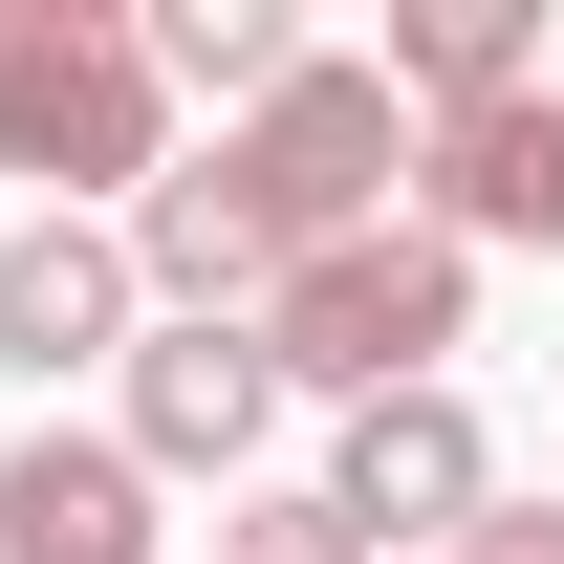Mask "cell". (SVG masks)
I'll list each match as a JSON object with an SVG mask.
<instances>
[{
    "mask_svg": "<svg viewBox=\"0 0 564 564\" xmlns=\"http://www.w3.org/2000/svg\"><path fill=\"white\" fill-rule=\"evenodd\" d=\"M131 239H109V217H22V239H0V369H22V391H44V369H131Z\"/></svg>",
    "mask_w": 564,
    "mask_h": 564,
    "instance_id": "obj_7",
    "label": "cell"
},
{
    "mask_svg": "<svg viewBox=\"0 0 564 564\" xmlns=\"http://www.w3.org/2000/svg\"><path fill=\"white\" fill-rule=\"evenodd\" d=\"M326 499H348V543H369V564H391V543H478L499 456H478V413H456V391H369L348 456H326Z\"/></svg>",
    "mask_w": 564,
    "mask_h": 564,
    "instance_id": "obj_4",
    "label": "cell"
},
{
    "mask_svg": "<svg viewBox=\"0 0 564 564\" xmlns=\"http://www.w3.org/2000/svg\"><path fill=\"white\" fill-rule=\"evenodd\" d=\"M0 564H174L131 434H22L0 456Z\"/></svg>",
    "mask_w": 564,
    "mask_h": 564,
    "instance_id": "obj_8",
    "label": "cell"
},
{
    "mask_svg": "<svg viewBox=\"0 0 564 564\" xmlns=\"http://www.w3.org/2000/svg\"><path fill=\"white\" fill-rule=\"evenodd\" d=\"M304 66V22L282 0H152V87H217V109H261Z\"/></svg>",
    "mask_w": 564,
    "mask_h": 564,
    "instance_id": "obj_11",
    "label": "cell"
},
{
    "mask_svg": "<svg viewBox=\"0 0 564 564\" xmlns=\"http://www.w3.org/2000/svg\"><path fill=\"white\" fill-rule=\"evenodd\" d=\"M456 564H564V499H478V543Z\"/></svg>",
    "mask_w": 564,
    "mask_h": 564,
    "instance_id": "obj_13",
    "label": "cell"
},
{
    "mask_svg": "<svg viewBox=\"0 0 564 564\" xmlns=\"http://www.w3.org/2000/svg\"><path fill=\"white\" fill-rule=\"evenodd\" d=\"M196 564H369V543H348V499H326V478H282V499H217Z\"/></svg>",
    "mask_w": 564,
    "mask_h": 564,
    "instance_id": "obj_12",
    "label": "cell"
},
{
    "mask_svg": "<svg viewBox=\"0 0 564 564\" xmlns=\"http://www.w3.org/2000/svg\"><path fill=\"white\" fill-rule=\"evenodd\" d=\"M217 174H239V217H261L282 261H326V239H369V217L413 196V109H391V66H326V44H304V66L217 131Z\"/></svg>",
    "mask_w": 564,
    "mask_h": 564,
    "instance_id": "obj_3",
    "label": "cell"
},
{
    "mask_svg": "<svg viewBox=\"0 0 564 564\" xmlns=\"http://www.w3.org/2000/svg\"><path fill=\"white\" fill-rule=\"evenodd\" d=\"M413 217L478 261V239H564V87H499V109H434L413 131Z\"/></svg>",
    "mask_w": 564,
    "mask_h": 564,
    "instance_id": "obj_6",
    "label": "cell"
},
{
    "mask_svg": "<svg viewBox=\"0 0 564 564\" xmlns=\"http://www.w3.org/2000/svg\"><path fill=\"white\" fill-rule=\"evenodd\" d=\"M282 434V348L261 326H131V456L152 478H239Z\"/></svg>",
    "mask_w": 564,
    "mask_h": 564,
    "instance_id": "obj_5",
    "label": "cell"
},
{
    "mask_svg": "<svg viewBox=\"0 0 564 564\" xmlns=\"http://www.w3.org/2000/svg\"><path fill=\"white\" fill-rule=\"evenodd\" d=\"M0 174L22 217H131L174 174V87H152V22L131 0H0Z\"/></svg>",
    "mask_w": 564,
    "mask_h": 564,
    "instance_id": "obj_1",
    "label": "cell"
},
{
    "mask_svg": "<svg viewBox=\"0 0 564 564\" xmlns=\"http://www.w3.org/2000/svg\"><path fill=\"white\" fill-rule=\"evenodd\" d=\"M456 326H478V261L434 239V217H369V239H326V261H282V304H261V348H282V391H456Z\"/></svg>",
    "mask_w": 564,
    "mask_h": 564,
    "instance_id": "obj_2",
    "label": "cell"
},
{
    "mask_svg": "<svg viewBox=\"0 0 564 564\" xmlns=\"http://www.w3.org/2000/svg\"><path fill=\"white\" fill-rule=\"evenodd\" d=\"M109 239H131V304H152V326H261V304H282V239L239 217V174H152Z\"/></svg>",
    "mask_w": 564,
    "mask_h": 564,
    "instance_id": "obj_9",
    "label": "cell"
},
{
    "mask_svg": "<svg viewBox=\"0 0 564 564\" xmlns=\"http://www.w3.org/2000/svg\"><path fill=\"white\" fill-rule=\"evenodd\" d=\"M499 87H543V0H391V109H499Z\"/></svg>",
    "mask_w": 564,
    "mask_h": 564,
    "instance_id": "obj_10",
    "label": "cell"
}]
</instances>
